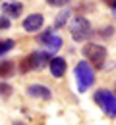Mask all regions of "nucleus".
Listing matches in <instances>:
<instances>
[{
	"label": "nucleus",
	"instance_id": "f257e3e1",
	"mask_svg": "<svg viewBox=\"0 0 116 125\" xmlns=\"http://www.w3.org/2000/svg\"><path fill=\"white\" fill-rule=\"evenodd\" d=\"M74 75H76V83H77V91L79 93H85L93 87L95 83V69L89 62H77L76 69H74Z\"/></svg>",
	"mask_w": 116,
	"mask_h": 125
},
{
	"label": "nucleus",
	"instance_id": "f03ea898",
	"mask_svg": "<svg viewBox=\"0 0 116 125\" xmlns=\"http://www.w3.org/2000/svg\"><path fill=\"white\" fill-rule=\"evenodd\" d=\"M70 33H72V39L76 42H87L95 35L89 19L83 16H74V19L70 21Z\"/></svg>",
	"mask_w": 116,
	"mask_h": 125
},
{
	"label": "nucleus",
	"instance_id": "7ed1b4c3",
	"mask_svg": "<svg viewBox=\"0 0 116 125\" xmlns=\"http://www.w3.org/2000/svg\"><path fill=\"white\" fill-rule=\"evenodd\" d=\"M52 54L47 50H41V52H31L29 56H25L21 63H19V71L21 73H27V71H33V69H43L45 65H49Z\"/></svg>",
	"mask_w": 116,
	"mask_h": 125
},
{
	"label": "nucleus",
	"instance_id": "20e7f679",
	"mask_svg": "<svg viewBox=\"0 0 116 125\" xmlns=\"http://www.w3.org/2000/svg\"><path fill=\"white\" fill-rule=\"evenodd\" d=\"M85 60L91 63L93 67L101 69L104 62H106V48L103 44H97V42H83V48H81Z\"/></svg>",
	"mask_w": 116,
	"mask_h": 125
},
{
	"label": "nucleus",
	"instance_id": "39448f33",
	"mask_svg": "<svg viewBox=\"0 0 116 125\" xmlns=\"http://www.w3.org/2000/svg\"><path fill=\"white\" fill-rule=\"evenodd\" d=\"M93 98L99 104V108L104 112V115L114 119L116 117V94L112 91H108V89H99Z\"/></svg>",
	"mask_w": 116,
	"mask_h": 125
},
{
	"label": "nucleus",
	"instance_id": "423d86ee",
	"mask_svg": "<svg viewBox=\"0 0 116 125\" xmlns=\"http://www.w3.org/2000/svg\"><path fill=\"white\" fill-rule=\"evenodd\" d=\"M37 41L45 46V50L47 52H50V54H54V52H58L60 48H62V37L60 35H56L54 33V29H47V31H43L39 37H37Z\"/></svg>",
	"mask_w": 116,
	"mask_h": 125
},
{
	"label": "nucleus",
	"instance_id": "0eeeda50",
	"mask_svg": "<svg viewBox=\"0 0 116 125\" xmlns=\"http://www.w3.org/2000/svg\"><path fill=\"white\" fill-rule=\"evenodd\" d=\"M43 25H45V17H43V14H37V12L29 14L23 19V23H21L25 33H39L43 29Z\"/></svg>",
	"mask_w": 116,
	"mask_h": 125
},
{
	"label": "nucleus",
	"instance_id": "6e6552de",
	"mask_svg": "<svg viewBox=\"0 0 116 125\" xmlns=\"http://www.w3.org/2000/svg\"><path fill=\"white\" fill-rule=\"evenodd\" d=\"M49 67H50V73H52V77L54 79H62L66 75V69H68V63L64 58H60V56H52L49 62Z\"/></svg>",
	"mask_w": 116,
	"mask_h": 125
},
{
	"label": "nucleus",
	"instance_id": "1a4fd4ad",
	"mask_svg": "<svg viewBox=\"0 0 116 125\" xmlns=\"http://www.w3.org/2000/svg\"><path fill=\"white\" fill-rule=\"evenodd\" d=\"M27 94L31 98H39V100H50L52 98V91H50L47 85H39V83H33L27 87Z\"/></svg>",
	"mask_w": 116,
	"mask_h": 125
},
{
	"label": "nucleus",
	"instance_id": "9d476101",
	"mask_svg": "<svg viewBox=\"0 0 116 125\" xmlns=\"http://www.w3.org/2000/svg\"><path fill=\"white\" fill-rule=\"evenodd\" d=\"M0 8H2L4 16H8L10 19L19 17L21 14H23V4H21V2H17V0H8V2L0 4Z\"/></svg>",
	"mask_w": 116,
	"mask_h": 125
},
{
	"label": "nucleus",
	"instance_id": "9b49d317",
	"mask_svg": "<svg viewBox=\"0 0 116 125\" xmlns=\"http://www.w3.org/2000/svg\"><path fill=\"white\" fill-rule=\"evenodd\" d=\"M16 69V62L14 60H2L0 62V79H8L14 75Z\"/></svg>",
	"mask_w": 116,
	"mask_h": 125
},
{
	"label": "nucleus",
	"instance_id": "f8f14e48",
	"mask_svg": "<svg viewBox=\"0 0 116 125\" xmlns=\"http://www.w3.org/2000/svg\"><path fill=\"white\" fill-rule=\"evenodd\" d=\"M70 16H72V10L70 8H64L58 16H56V19H54V25H52V29H60V27H64L68 21H70Z\"/></svg>",
	"mask_w": 116,
	"mask_h": 125
},
{
	"label": "nucleus",
	"instance_id": "ddd939ff",
	"mask_svg": "<svg viewBox=\"0 0 116 125\" xmlns=\"http://www.w3.org/2000/svg\"><path fill=\"white\" fill-rule=\"evenodd\" d=\"M16 46V41L14 39H6V41H0V56H4L6 52H10L12 48Z\"/></svg>",
	"mask_w": 116,
	"mask_h": 125
},
{
	"label": "nucleus",
	"instance_id": "4468645a",
	"mask_svg": "<svg viewBox=\"0 0 116 125\" xmlns=\"http://www.w3.org/2000/svg\"><path fill=\"white\" fill-rule=\"evenodd\" d=\"M12 25V19L8 16H0V31H8Z\"/></svg>",
	"mask_w": 116,
	"mask_h": 125
},
{
	"label": "nucleus",
	"instance_id": "2eb2a0df",
	"mask_svg": "<svg viewBox=\"0 0 116 125\" xmlns=\"http://www.w3.org/2000/svg\"><path fill=\"white\" fill-rule=\"evenodd\" d=\"M70 2H72V0H47V4H49V6H54V8H64Z\"/></svg>",
	"mask_w": 116,
	"mask_h": 125
},
{
	"label": "nucleus",
	"instance_id": "dca6fc26",
	"mask_svg": "<svg viewBox=\"0 0 116 125\" xmlns=\"http://www.w3.org/2000/svg\"><path fill=\"white\" fill-rule=\"evenodd\" d=\"M12 93H14V89H12L8 83H0V94H2V96H10Z\"/></svg>",
	"mask_w": 116,
	"mask_h": 125
},
{
	"label": "nucleus",
	"instance_id": "f3484780",
	"mask_svg": "<svg viewBox=\"0 0 116 125\" xmlns=\"http://www.w3.org/2000/svg\"><path fill=\"white\" fill-rule=\"evenodd\" d=\"M110 33H112V27H106L104 29V37H110Z\"/></svg>",
	"mask_w": 116,
	"mask_h": 125
},
{
	"label": "nucleus",
	"instance_id": "a211bd4d",
	"mask_svg": "<svg viewBox=\"0 0 116 125\" xmlns=\"http://www.w3.org/2000/svg\"><path fill=\"white\" fill-rule=\"evenodd\" d=\"M103 2H104V4H108V6H114L116 0H103Z\"/></svg>",
	"mask_w": 116,
	"mask_h": 125
},
{
	"label": "nucleus",
	"instance_id": "6ab92c4d",
	"mask_svg": "<svg viewBox=\"0 0 116 125\" xmlns=\"http://www.w3.org/2000/svg\"><path fill=\"white\" fill-rule=\"evenodd\" d=\"M112 16L116 17V2H114V6H112Z\"/></svg>",
	"mask_w": 116,
	"mask_h": 125
},
{
	"label": "nucleus",
	"instance_id": "aec40b11",
	"mask_svg": "<svg viewBox=\"0 0 116 125\" xmlns=\"http://www.w3.org/2000/svg\"><path fill=\"white\" fill-rule=\"evenodd\" d=\"M14 125H25V123H21V121H14Z\"/></svg>",
	"mask_w": 116,
	"mask_h": 125
},
{
	"label": "nucleus",
	"instance_id": "412c9836",
	"mask_svg": "<svg viewBox=\"0 0 116 125\" xmlns=\"http://www.w3.org/2000/svg\"><path fill=\"white\" fill-rule=\"evenodd\" d=\"M114 91H116V85H114Z\"/></svg>",
	"mask_w": 116,
	"mask_h": 125
}]
</instances>
